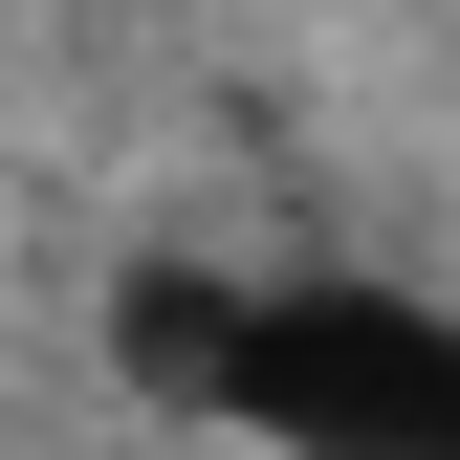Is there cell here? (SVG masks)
I'll return each mask as SVG.
<instances>
[{
    "mask_svg": "<svg viewBox=\"0 0 460 460\" xmlns=\"http://www.w3.org/2000/svg\"><path fill=\"white\" fill-rule=\"evenodd\" d=\"M110 351L242 460H460V307L373 263H132Z\"/></svg>",
    "mask_w": 460,
    "mask_h": 460,
    "instance_id": "6da1fadb",
    "label": "cell"
}]
</instances>
